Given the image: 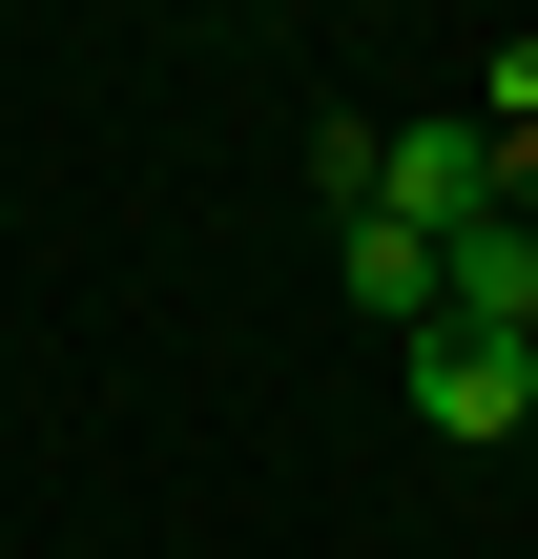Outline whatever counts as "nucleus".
I'll list each match as a JSON object with an SVG mask.
<instances>
[{
  "label": "nucleus",
  "instance_id": "obj_3",
  "mask_svg": "<svg viewBox=\"0 0 538 559\" xmlns=\"http://www.w3.org/2000/svg\"><path fill=\"white\" fill-rule=\"evenodd\" d=\"M435 332H498V353H538V207H498V228L435 270Z\"/></svg>",
  "mask_w": 538,
  "mask_h": 559
},
{
  "label": "nucleus",
  "instance_id": "obj_1",
  "mask_svg": "<svg viewBox=\"0 0 538 559\" xmlns=\"http://www.w3.org/2000/svg\"><path fill=\"white\" fill-rule=\"evenodd\" d=\"M394 394H415V436H435V456L538 436V353H498V332H415V353H394Z\"/></svg>",
  "mask_w": 538,
  "mask_h": 559
},
{
  "label": "nucleus",
  "instance_id": "obj_4",
  "mask_svg": "<svg viewBox=\"0 0 538 559\" xmlns=\"http://www.w3.org/2000/svg\"><path fill=\"white\" fill-rule=\"evenodd\" d=\"M332 270H352V311H394V332H435V249H415L394 207H352V228H332Z\"/></svg>",
  "mask_w": 538,
  "mask_h": 559
},
{
  "label": "nucleus",
  "instance_id": "obj_2",
  "mask_svg": "<svg viewBox=\"0 0 538 559\" xmlns=\"http://www.w3.org/2000/svg\"><path fill=\"white\" fill-rule=\"evenodd\" d=\"M373 207H394V228L456 270V249L498 228V145H477V124H373Z\"/></svg>",
  "mask_w": 538,
  "mask_h": 559
}]
</instances>
